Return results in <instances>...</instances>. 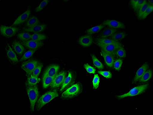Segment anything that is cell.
<instances>
[{"instance_id": "cell-21", "label": "cell", "mask_w": 153, "mask_h": 115, "mask_svg": "<svg viewBox=\"0 0 153 115\" xmlns=\"http://www.w3.org/2000/svg\"><path fill=\"white\" fill-rule=\"evenodd\" d=\"M147 1H131L130 2V5L133 11L136 14Z\"/></svg>"}, {"instance_id": "cell-27", "label": "cell", "mask_w": 153, "mask_h": 115, "mask_svg": "<svg viewBox=\"0 0 153 115\" xmlns=\"http://www.w3.org/2000/svg\"><path fill=\"white\" fill-rule=\"evenodd\" d=\"M96 43L103 45H109L117 43L120 42L115 41L109 38H97L96 40Z\"/></svg>"}, {"instance_id": "cell-7", "label": "cell", "mask_w": 153, "mask_h": 115, "mask_svg": "<svg viewBox=\"0 0 153 115\" xmlns=\"http://www.w3.org/2000/svg\"><path fill=\"white\" fill-rule=\"evenodd\" d=\"M40 63V62L37 59H31L23 62L21 68L26 72L27 75H31Z\"/></svg>"}, {"instance_id": "cell-9", "label": "cell", "mask_w": 153, "mask_h": 115, "mask_svg": "<svg viewBox=\"0 0 153 115\" xmlns=\"http://www.w3.org/2000/svg\"><path fill=\"white\" fill-rule=\"evenodd\" d=\"M66 74L67 73L65 71H62L57 74L50 85L51 88H57L62 85L66 78Z\"/></svg>"}, {"instance_id": "cell-15", "label": "cell", "mask_w": 153, "mask_h": 115, "mask_svg": "<svg viewBox=\"0 0 153 115\" xmlns=\"http://www.w3.org/2000/svg\"><path fill=\"white\" fill-rule=\"evenodd\" d=\"M31 12V10L30 8H29L25 11L17 18L13 23L12 24V26H16V25L22 24L26 21L28 20L30 16Z\"/></svg>"}, {"instance_id": "cell-13", "label": "cell", "mask_w": 153, "mask_h": 115, "mask_svg": "<svg viewBox=\"0 0 153 115\" xmlns=\"http://www.w3.org/2000/svg\"><path fill=\"white\" fill-rule=\"evenodd\" d=\"M94 42L93 36L90 35H86L81 36L79 39V43L84 47L90 46Z\"/></svg>"}, {"instance_id": "cell-35", "label": "cell", "mask_w": 153, "mask_h": 115, "mask_svg": "<svg viewBox=\"0 0 153 115\" xmlns=\"http://www.w3.org/2000/svg\"><path fill=\"white\" fill-rule=\"evenodd\" d=\"M43 67V63L40 62L33 70L31 74L36 77H38L41 72Z\"/></svg>"}, {"instance_id": "cell-31", "label": "cell", "mask_w": 153, "mask_h": 115, "mask_svg": "<svg viewBox=\"0 0 153 115\" xmlns=\"http://www.w3.org/2000/svg\"><path fill=\"white\" fill-rule=\"evenodd\" d=\"M150 5H151L148 2L146 1L136 13V16L139 19H141L145 11Z\"/></svg>"}, {"instance_id": "cell-1", "label": "cell", "mask_w": 153, "mask_h": 115, "mask_svg": "<svg viewBox=\"0 0 153 115\" xmlns=\"http://www.w3.org/2000/svg\"><path fill=\"white\" fill-rule=\"evenodd\" d=\"M25 86L30 101V111L32 113L34 111V106L39 96V91L36 85H30L25 84Z\"/></svg>"}, {"instance_id": "cell-20", "label": "cell", "mask_w": 153, "mask_h": 115, "mask_svg": "<svg viewBox=\"0 0 153 115\" xmlns=\"http://www.w3.org/2000/svg\"><path fill=\"white\" fill-rule=\"evenodd\" d=\"M59 67V66L58 65H51L47 68L44 75L51 76H55L57 74Z\"/></svg>"}, {"instance_id": "cell-34", "label": "cell", "mask_w": 153, "mask_h": 115, "mask_svg": "<svg viewBox=\"0 0 153 115\" xmlns=\"http://www.w3.org/2000/svg\"><path fill=\"white\" fill-rule=\"evenodd\" d=\"M116 56L121 58H125L126 56V52L123 46L118 48L116 52Z\"/></svg>"}, {"instance_id": "cell-2", "label": "cell", "mask_w": 153, "mask_h": 115, "mask_svg": "<svg viewBox=\"0 0 153 115\" xmlns=\"http://www.w3.org/2000/svg\"><path fill=\"white\" fill-rule=\"evenodd\" d=\"M82 85L80 82L74 84L68 88L61 95L63 99H70L78 96L82 92Z\"/></svg>"}, {"instance_id": "cell-38", "label": "cell", "mask_w": 153, "mask_h": 115, "mask_svg": "<svg viewBox=\"0 0 153 115\" xmlns=\"http://www.w3.org/2000/svg\"><path fill=\"white\" fill-rule=\"evenodd\" d=\"M153 10V5H149L145 11L140 20H143L146 19L148 16L152 12Z\"/></svg>"}, {"instance_id": "cell-3", "label": "cell", "mask_w": 153, "mask_h": 115, "mask_svg": "<svg viewBox=\"0 0 153 115\" xmlns=\"http://www.w3.org/2000/svg\"><path fill=\"white\" fill-rule=\"evenodd\" d=\"M58 96V93L56 91L48 92L42 95L37 102L36 106L37 111L40 110L44 105Z\"/></svg>"}, {"instance_id": "cell-32", "label": "cell", "mask_w": 153, "mask_h": 115, "mask_svg": "<svg viewBox=\"0 0 153 115\" xmlns=\"http://www.w3.org/2000/svg\"><path fill=\"white\" fill-rule=\"evenodd\" d=\"M37 49H30L25 52L20 59V61L22 62L30 58L37 50Z\"/></svg>"}, {"instance_id": "cell-40", "label": "cell", "mask_w": 153, "mask_h": 115, "mask_svg": "<svg viewBox=\"0 0 153 115\" xmlns=\"http://www.w3.org/2000/svg\"><path fill=\"white\" fill-rule=\"evenodd\" d=\"M84 67L88 73L94 74L95 73L96 71V69L89 65L88 64H85L84 65Z\"/></svg>"}, {"instance_id": "cell-39", "label": "cell", "mask_w": 153, "mask_h": 115, "mask_svg": "<svg viewBox=\"0 0 153 115\" xmlns=\"http://www.w3.org/2000/svg\"><path fill=\"white\" fill-rule=\"evenodd\" d=\"M100 83V78L97 74L94 75L93 81L94 88L97 89Z\"/></svg>"}, {"instance_id": "cell-19", "label": "cell", "mask_w": 153, "mask_h": 115, "mask_svg": "<svg viewBox=\"0 0 153 115\" xmlns=\"http://www.w3.org/2000/svg\"><path fill=\"white\" fill-rule=\"evenodd\" d=\"M101 53L104 57L107 65L110 68H112L115 61L114 57L102 50L101 49Z\"/></svg>"}, {"instance_id": "cell-37", "label": "cell", "mask_w": 153, "mask_h": 115, "mask_svg": "<svg viewBox=\"0 0 153 115\" xmlns=\"http://www.w3.org/2000/svg\"><path fill=\"white\" fill-rule=\"evenodd\" d=\"M123 63V60L121 59H118L115 61L114 63V68L116 70L119 71L121 70Z\"/></svg>"}, {"instance_id": "cell-29", "label": "cell", "mask_w": 153, "mask_h": 115, "mask_svg": "<svg viewBox=\"0 0 153 115\" xmlns=\"http://www.w3.org/2000/svg\"><path fill=\"white\" fill-rule=\"evenodd\" d=\"M31 35L27 33L23 32L17 34V36L19 40L24 42L31 40Z\"/></svg>"}, {"instance_id": "cell-8", "label": "cell", "mask_w": 153, "mask_h": 115, "mask_svg": "<svg viewBox=\"0 0 153 115\" xmlns=\"http://www.w3.org/2000/svg\"><path fill=\"white\" fill-rule=\"evenodd\" d=\"M4 50L6 55L9 61L13 65H17L19 62L17 57L14 51L7 42L5 43Z\"/></svg>"}, {"instance_id": "cell-12", "label": "cell", "mask_w": 153, "mask_h": 115, "mask_svg": "<svg viewBox=\"0 0 153 115\" xmlns=\"http://www.w3.org/2000/svg\"><path fill=\"white\" fill-rule=\"evenodd\" d=\"M102 24L108 27L114 29H125L126 26L123 22L114 20H106L104 21Z\"/></svg>"}, {"instance_id": "cell-26", "label": "cell", "mask_w": 153, "mask_h": 115, "mask_svg": "<svg viewBox=\"0 0 153 115\" xmlns=\"http://www.w3.org/2000/svg\"><path fill=\"white\" fill-rule=\"evenodd\" d=\"M55 77L44 75L42 79L43 88H48L52 83Z\"/></svg>"}, {"instance_id": "cell-11", "label": "cell", "mask_w": 153, "mask_h": 115, "mask_svg": "<svg viewBox=\"0 0 153 115\" xmlns=\"http://www.w3.org/2000/svg\"><path fill=\"white\" fill-rule=\"evenodd\" d=\"M76 78V75L72 72H70L68 76L66 77L63 83L60 90L62 92L68 88L69 87L72 86L74 83Z\"/></svg>"}, {"instance_id": "cell-30", "label": "cell", "mask_w": 153, "mask_h": 115, "mask_svg": "<svg viewBox=\"0 0 153 115\" xmlns=\"http://www.w3.org/2000/svg\"><path fill=\"white\" fill-rule=\"evenodd\" d=\"M47 39V36L45 34L34 33L32 35L31 40L38 41H42L45 40Z\"/></svg>"}, {"instance_id": "cell-17", "label": "cell", "mask_w": 153, "mask_h": 115, "mask_svg": "<svg viewBox=\"0 0 153 115\" xmlns=\"http://www.w3.org/2000/svg\"><path fill=\"white\" fill-rule=\"evenodd\" d=\"M118 30V29L109 27H107L100 32L98 36V38H107L108 37H109Z\"/></svg>"}, {"instance_id": "cell-14", "label": "cell", "mask_w": 153, "mask_h": 115, "mask_svg": "<svg viewBox=\"0 0 153 115\" xmlns=\"http://www.w3.org/2000/svg\"><path fill=\"white\" fill-rule=\"evenodd\" d=\"M11 46L15 52L19 57H21L24 54L25 51V47L21 42L17 40L13 41Z\"/></svg>"}, {"instance_id": "cell-36", "label": "cell", "mask_w": 153, "mask_h": 115, "mask_svg": "<svg viewBox=\"0 0 153 115\" xmlns=\"http://www.w3.org/2000/svg\"><path fill=\"white\" fill-rule=\"evenodd\" d=\"M49 2L48 0H44L35 9V11L37 13L40 12L46 7Z\"/></svg>"}, {"instance_id": "cell-10", "label": "cell", "mask_w": 153, "mask_h": 115, "mask_svg": "<svg viewBox=\"0 0 153 115\" xmlns=\"http://www.w3.org/2000/svg\"><path fill=\"white\" fill-rule=\"evenodd\" d=\"M22 44L25 47L28 49H38L42 47L44 43L42 41H38L30 40L26 41L21 42Z\"/></svg>"}, {"instance_id": "cell-4", "label": "cell", "mask_w": 153, "mask_h": 115, "mask_svg": "<svg viewBox=\"0 0 153 115\" xmlns=\"http://www.w3.org/2000/svg\"><path fill=\"white\" fill-rule=\"evenodd\" d=\"M149 86V84L140 85L135 87L131 89L128 93L123 95L117 96L118 99H121L128 97H132L144 93Z\"/></svg>"}, {"instance_id": "cell-22", "label": "cell", "mask_w": 153, "mask_h": 115, "mask_svg": "<svg viewBox=\"0 0 153 115\" xmlns=\"http://www.w3.org/2000/svg\"><path fill=\"white\" fill-rule=\"evenodd\" d=\"M40 21L35 16H32L27 20L25 25L27 28H31L39 24Z\"/></svg>"}, {"instance_id": "cell-16", "label": "cell", "mask_w": 153, "mask_h": 115, "mask_svg": "<svg viewBox=\"0 0 153 115\" xmlns=\"http://www.w3.org/2000/svg\"><path fill=\"white\" fill-rule=\"evenodd\" d=\"M47 27V24H39L31 28H23L22 30L25 32L38 33L44 31L46 29Z\"/></svg>"}, {"instance_id": "cell-33", "label": "cell", "mask_w": 153, "mask_h": 115, "mask_svg": "<svg viewBox=\"0 0 153 115\" xmlns=\"http://www.w3.org/2000/svg\"><path fill=\"white\" fill-rule=\"evenodd\" d=\"M93 63L94 66L99 70H102L104 66L102 63L94 54H91Z\"/></svg>"}, {"instance_id": "cell-24", "label": "cell", "mask_w": 153, "mask_h": 115, "mask_svg": "<svg viewBox=\"0 0 153 115\" xmlns=\"http://www.w3.org/2000/svg\"><path fill=\"white\" fill-rule=\"evenodd\" d=\"M27 80L25 82V84L28 85H36L41 80L40 79L38 78V77H36L32 74L27 75Z\"/></svg>"}, {"instance_id": "cell-41", "label": "cell", "mask_w": 153, "mask_h": 115, "mask_svg": "<svg viewBox=\"0 0 153 115\" xmlns=\"http://www.w3.org/2000/svg\"><path fill=\"white\" fill-rule=\"evenodd\" d=\"M98 73L107 79H111L112 78V74L110 71H98Z\"/></svg>"}, {"instance_id": "cell-18", "label": "cell", "mask_w": 153, "mask_h": 115, "mask_svg": "<svg viewBox=\"0 0 153 115\" xmlns=\"http://www.w3.org/2000/svg\"><path fill=\"white\" fill-rule=\"evenodd\" d=\"M149 68V65L148 63H145L137 71L136 75L133 80V83L136 82L141 76L148 70Z\"/></svg>"}, {"instance_id": "cell-23", "label": "cell", "mask_w": 153, "mask_h": 115, "mask_svg": "<svg viewBox=\"0 0 153 115\" xmlns=\"http://www.w3.org/2000/svg\"><path fill=\"white\" fill-rule=\"evenodd\" d=\"M127 35H128V34L125 32H116L110 36L109 38L115 41H118L119 40L124 39Z\"/></svg>"}, {"instance_id": "cell-28", "label": "cell", "mask_w": 153, "mask_h": 115, "mask_svg": "<svg viewBox=\"0 0 153 115\" xmlns=\"http://www.w3.org/2000/svg\"><path fill=\"white\" fill-rule=\"evenodd\" d=\"M152 75V71L151 69L146 70L141 77L138 80L140 82H146L151 79Z\"/></svg>"}, {"instance_id": "cell-6", "label": "cell", "mask_w": 153, "mask_h": 115, "mask_svg": "<svg viewBox=\"0 0 153 115\" xmlns=\"http://www.w3.org/2000/svg\"><path fill=\"white\" fill-rule=\"evenodd\" d=\"M19 30L18 27H8L5 25H1L0 34L3 37L9 38L15 36Z\"/></svg>"}, {"instance_id": "cell-5", "label": "cell", "mask_w": 153, "mask_h": 115, "mask_svg": "<svg viewBox=\"0 0 153 115\" xmlns=\"http://www.w3.org/2000/svg\"><path fill=\"white\" fill-rule=\"evenodd\" d=\"M96 44L101 50L112 55L114 57L116 56L117 50L123 46V44L120 42L117 43L109 45H103L97 43Z\"/></svg>"}, {"instance_id": "cell-25", "label": "cell", "mask_w": 153, "mask_h": 115, "mask_svg": "<svg viewBox=\"0 0 153 115\" xmlns=\"http://www.w3.org/2000/svg\"><path fill=\"white\" fill-rule=\"evenodd\" d=\"M105 27V25L102 24L88 29L86 33L87 34L91 35L100 32Z\"/></svg>"}]
</instances>
